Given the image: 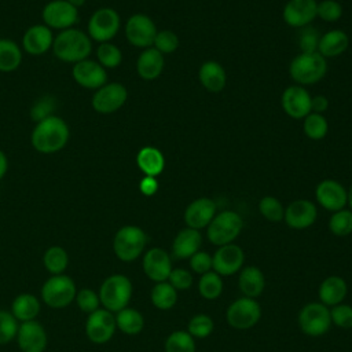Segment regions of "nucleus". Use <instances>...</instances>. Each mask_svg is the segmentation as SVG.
Listing matches in <instances>:
<instances>
[{"mask_svg": "<svg viewBox=\"0 0 352 352\" xmlns=\"http://www.w3.org/2000/svg\"><path fill=\"white\" fill-rule=\"evenodd\" d=\"M41 18L45 26L51 30H65L73 28L78 21V8L67 3L66 0L48 1L41 12Z\"/></svg>", "mask_w": 352, "mask_h": 352, "instance_id": "nucleus-8", "label": "nucleus"}, {"mask_svg": "<svg viewBox=\"0 0 352 352\" xmlns=\"http://www.w3.org/2000/svg\"><path fill=\"white\" fill-rule=\"evenodd\" d=\"M154 48L158 50L162 55L175 52L179 47V37L172 30H161L157 32L154 38Z\"/></svg>", "mask_w": 352, "mask_h": 352, "instance_id": "nucleus-43", "label": "nucleus"}, {"mask_svg": "<svg viewBox=\"0 0 352 352\" xmlns=\"http://www.w3.org/2000/svg\"><path fill=\"white\" fill-rule=\"evenodd\" d=\"M199 82L210 92H220L226 87V72L223 66L214 60H206L198 72Z\"/></svg>", "mask_w": 352, "mask_h": 352, "instance_id": "nucleus-26", "label": "nucleus"}, {"mask_svg": "<svg viewBox=\"0 0 352 352\" xmlns=\"http://www.w3.org/2000/svg\"><path fill=\"white\" fill-rule=\"evenodd\" d=\"M51 50L59 60L74 65L89 56L92 52V40L88 33L76 28H69L60 30L54 37Z\"/></svg>", "mask_w": 352, "mask_h": 352, "instance_id": "nucleus-2", "label": "nucleus"}, {"mask_svg": "<svg viewBox=\"0 0 352 352\" xmlns=\"http://www.w3.org/2000/svg\"><path fill=\"white\" fill-rule=\"evenodd\" d=\"M283 217L289 227L302 230L316 220V206L308 199H297L286 208Z\"/></svg>", "mask_w": 352, "mask_h": 352, "instance_id": "nucleus-22", "label": "nucleus"}, {"mask_svg": "<svg viewBox=\"0 0 352 352\" xmlns=\"http://www.w3.org/2000/svg\"><path fill=\"white\" fill-rule=\"evenodd\" d=\"M329 227L334 235H349L352 232V212L344 209L334 212L329 221Z\"/></svg>", "mask_w": 352, "mask_h": 352, "instance_id": "nucleus-41", "label": "nucleus"}, {"mask_svg": "<svg viewBox=\"0 0 352 352\" xmlns=\"http://www.w3.org/2000/svg\"><path fill=\"white\" fill-rule=\"evenodd\" d=\"M316 15L326 22H336L342 15V7L336 0H323L316 7Z\"/></svg>", "mask_w": 352, "mask_h": 352, "instance_id": "nucleus-45", "label": "nucleus"}, {"mask_svg": "<svg viewBox=\"0 0 352 352\" xmlns=\"http://www.w3.org/2000/svg\"><path fill=\"white\" fill-rule=\"evenodd\" d=\"M40 311L38 300L32 294H19L12 302V315L22 322L33 320Z\"/></svg>", "mask_w": 352, "mask_h": 352, "instance_id": "nucleus-33", "label": "nucleus"}, {"mask_svg": "<svg viewBox=\"0 0 352 352\" xmlns=\"http://www.w3.org/2000/svg\"><path fill=\"white\" fill-rule=\"evenodd\" d=\"M213 330V320L208 315H197L188 323V333L195 337H206Z\"/></svg>", "mask_w": 352, "mask_h": 352, "instance_id": "nucleus-47", "label": "nucleus"}, {"mask_svg": "<svg viewBox=\"0 0 352 352\" xmlns=\"http://www.w3.org/2000/svg\"><path fill=\"white\" fill-rule=\"evenodd\" d=\"M146 241L147 236L142 228L136 226H125L120 228L114 236V253L122 261H132L140 256L146 246Z\"/></svg>", "mask_w": 352, "mask_h": 352, "instance_id": "nucleus-5", "label": "nucleus"}, {"mask_svg": "<svg viewBox=\"0 0 352 352\" xmlns=\"http://www.w3.org/2000/svg\"><path fill=\"white\" fill-rule=\"evenodd\" d=\"M70 138L66 121L55 114L36 122L30 135L33 148L41 154H54L65 148Z\"/></svg>", "mask_w": 352, "mask_h": 352, "instance_id": "nucleus-1", "label": "nucleus"}, {"mask_svg": "<svg viewBox=\"0 0 352 352\" xmlns=\"http://www.w3.org/2000/svg\"><path fill=\"white\" fill-rule=\"evenodd\" d=\"M198 289L202 297L206 300H214L221 294L223 290L221 278L216 272H205L199 279Z\"/></svg>", "mask_w": 352, "mask_h": 352, "instance_id": "nucleus-38", "label": "nucleus"}, {"mask_svg": "<svg viewBox=\"0 0 352 352\" xmlns=\"http://www.w3.org/2000/svg\"><path fill=\"white\" fill-rule=\"evenodd\" d=\"M243 264V252L239 246L223 245L212 257V267L219 275H232Z\"/></svg>", "mask_w": 352, "mask_h": 352, "instance_id": "nucleus-20", "label": "nucleus"}, {"mask_svg": "<svg viewBox=\"0 0 352 352\" xmlns=\"http://www.w3.org/2000/svg\"><path fill=\"white\" fill-rule=\"evenodd\" d=\"M168 278L170 280V285L175 289H180V290L188 289L191 286V283H192V275L188 271L183 270V268L172 270Z\"/></svg>", "mask_w": 352, "mask_h": 352, "instance_id": "nucleus-51", "label": "nucleus"}, {"mask_svg": "<svg viewBox=\"0 0 352 352\" xmlns=\"http://www.w3.org/2000/svg\"><path fill=\"white\" fill-rule=\"evenodd\" d=\"M41 297L47 305L52 308H63L76 297L74 282L66 275H55L44 283Z\"/></svg>", "mask_w": 352, "mask_h": 352, "instance_id": "nucleus-9", "label": "nucleus"}, {"mask_svg": "<svg viewBox=\"0 0 352 352\" xmlns=\"http://www.w3.org/2000/svg\"><path fill=\"white\" fill-rule=\"evenodd\" d=\"M242 227V217L236 212L224 210L208 224V238L213 245H228L239 235Z\"/></svg>", "mask_w": 352, "mask_h": 352, "instance_id": "nucleus-4", "label": "nucleus"}, {"mask_svg": "<svg viewBox=\"0 0 352 352\" xmlns=\"http://www.w3.org/2000/svg\"><path fill=\"white\" fill-rule=\"evenodd\" d=\"M348 287L342 278L329 276L319 287V297L324 305H337L346 296Z\"/></svg>", "mask_w": 352, "mask_h": 352, "instance_id": "nucleus-30", "label": "nucleus"}, {"mask_svg": "<svg viewBox=\"0 0 352 352\" xmlns=\"http://www.w3.org/2000/svg\"><path fill=\"white\" fill-rule=\"evenodd\" d=\"M316 199L324 209L337 212L348 202V192L338 182L326 179L316 187Z\"/></svg>", "mask_w": 352, "mask_h": 352, "instance_id": "nucleus-19", "label": "nucleus"}, {"mask_svg": "<svg viewBox=\"0 0 352 352\" xmlns=\"http://www.w3.org/2000/svg\"><path fill=\"white\" fill-rule=\"evenodd\" d=\"M190 265L197 274L209 272L212 268V257L206 252H197L191 256Z\"/></svg>", "mask_w": 352, "mask_h": 352, "instance_id": "nucleus-52", "label": "nucleus"}, {"mask_svg": "<svg viewBox=\"0 0 352 352\" xmlns=\"http://www.w3.org/2000/svg\"><path fill=\"white\" fill-rule=\"evenodd\" d=\"M349 44V38L345 32L342 30H330L320 36L318 52L323 58H333L341 55Z\"/></svg>", "mask_w": 352, "mask_h": 352, "instance_id": "nucleus-29", "label": "nucleus"}, {"mask_svg": "<svg viewBox=\"0 0 352 352\" xmlns=\"http://www.w3.org/2000/svg\"><path fill=\"white\" fill-rule=\"evenodd\" d=\"M139 190L144 195H153L158 190V182L153 176H144L139 183Z\"/></svg>", "mask_w": 352, "mask_h": 352, "instance_id": "nucleus-53", "label": "nucleus"}, {"mask_svg": "<svg viewBox=\"0 0 352 352\" xmlns=\"http://www.w3.org/2000/svg\"><path fill=\"white\" fill-rule=\"evenodd\" d=\"M54 33L44 23H37L26 29L22 37V48L30 55H43L52 48Z\"/></svg>", "mask_w": 352, "mask_h": 352, "instance_id": "nucleus-17", "label": "nucleus"}, {"mask_svg": "<svg viewBox=\"0 0 352 352\" xmlns=\"http://www.w3.org/2000/svg\"><path fill=\"white\" fill-rule=\"evenodd\" d=\"M177 300L176 289L170 283L158 282L151 290V301L160 309H169Z\"/></svg>", "mask_w": 352, "mask_h": 352, "instance_id": "nucleus-35", "label": "nucleus"}, {"mask_svg": "<svg viewBox=\"0 0 352 352\" xmlns=\"http://www.w3.org/2000/svg\"><path fill=\"white\" fill-rule=\"evenodd\" d=\"M143 270L146 275L155 280V282H164L168 279L172 267H170V258L168 253L164 249L153 248L150 249L143 258Z\"/></svg>", "mask_w": 352, "mask_h": 352, "instance_id": "nucleus-24", "label": "nucleus"}, {"mask_svg": "<svg viewBox=\"0 0 352 352\" xmlns=\"http://www.w3.org/2000/svg\"><path fill=\"white\" fill-rule=\"evenodd\" d=\"M329 107V100L326 96L323 95H316L311 99V110L312 113H319L322 114L324 110H327Z\"/></svg>", "mask_w": 352, "mask_h": 352, "instance_id": "nucleus-54", "label": "nucleus"}, {"mask_svg": "<svg viewBox=\"0 0 352 352\" xmlns=\"http://www.w3.org/2000/svg\"><path fill=\"white\" fill-rule=\"evenodd\" d=\"M327 70L326 58L316 52H301L297 55L290 66V77L300 85H311L320 81Z\"/></svg>", "mask_w": 352, "mask_h": 352, "instance_id": "nucleus-3", "label": "nucleus"}, {"mask_svg": "<svg viewBox=\"0 0 352 352\" xmlns=\"http://www.w3.org/2000/svg\"><path fill=\"white\" fill-rule=\"evenodd\" d=\"M67 3H70L72 6H74L76 8H78V7H81V6H84L85 4V1L87 0H66Z\"/></svg>", "mask_w": 352, "mask_h": 352, "instance_id": "nucleus-56", "label": "nucleus"}, {"mask_svg": "<svg viewBox=\"0 0 352 352\" xmlns=\"http://www.w3.org/2000/svg\"><path fill=\"white\" fill-rule=\"evenodd\" d=\"M18 345L22 352H44L47 334L43 326L34 320L23 322L18 329Z\"/></svg>", "mask_w": 352, "mask_h": 352, "instance_id": "nucleus-21", "label": "nucleus"}, {"mask_svg": "<svg viewBox=\"0 0 352 352\" xmlns=\"http://www.w3.org/2000/svg\"><path fill=\"white\" fill-rule=\"evenodd\" d=\"M214 213L216 204L210 198H198L187 206L184 212V220L190 228L199 230L212 221Z\"/></svg>", "mask_w": 352, "mask_h": 352, "instance_id": "nucleus-23", "label": "nucleus"}, {"mask_svg": "<svg viewBox=\"0 0 352 352\" xmlns=\"http://www.w3.org/2000/svg\"><path fill=\"white\" fill-rule=\"evenodd\" d=\"M315 0H289L283 8V19L289 26H308L316 16Z\"/></svg>", "mask_w": 352, "mask_h": 352, "instance_id": "nucleus-18", "label": "nucleus"}, {"mask_svg": "<svg viewBox=\"0 0 352 352\" xmlns=\"http://www.w3.org/2000/svg\"><path fill=\"white\" fill-rule=\"evenodd\" d=\"M22 63V50L21 47L10 40L0 38V72L11 73L16 70Z\"/></svg>", "mask_w": 352, "mask_h": 352, "instance_id": "nucleus-31", "label": "nucleus"}, {"mask_svg": "<svg viewBox=\"0 0 352 352\" xmlns=\"http://www.w3.org/2000/svg\"><path fill=\"white\" fill-rule=\"evenodd\" d=\"M331 322L338 327L351 329L352 327V307L351 305H334L330 311Z\"/></svg>", "mask_w": 352, "mask_h": 352, "instance_id": "nucleus-48", "label": "nucleus"}, {"mask_svg": "<svg viewBox=\"0 0 352 352\" xmlns=\"http://www.w3.org/2000/svg\"><path fill=\"white\" fill-rule=\"evenodd\" d=\"M116 324L120 327L121 331L126 334H138L142 331L144 320L140 312L132 308H124L118 311Z\"/></svg>", "mask_w": 352, "mask_h": 352, "instance_id": "nucleus-34", "label": "nucleus"}, {"mask_svg": "<svg viewBox=\"0 0 352 352\" xmlns=\"http://www.w3.org/2000/svg\"><path fill=\"white\" fill-rule=\"evenodd\" d=\"M73 80L82 88L87 89H98L107 82V72L98 62L89 58L80 60L73 65L72 69Z\"/></svg>", "mask_w": 352, "mask_h": 352, "instance_id": "nucleus-14", "label": "nucleus"}, {"mask_svg": "<svg viewBox=\"0 0 352 352\" xmlns=\"http://www.w3.org/2000/svg\"><path fill=\"white\" fill-rule=\"evenodd\" d=\"M298 323L301 330L309 336H320L324 334L331 323L330 311L324 307V304L311 302L305 305L298 316Z\"/></svg>", "mask_w": 352, "mask_h": 352, "instance_id": "nucleus-12", "label": "nucleus"}, {"mask_svg": "<svg viewBox=\"0 0 352 352\" xmlns=\"http://www.w3.org/2000/svg\"><path fill=\"white\" fill-rule=\"evenodd\" d=\"M136 164L144 176H158L165 166V160L162 153L151 146L142 147L136 155Z\"/></svg>", "mask_w": 352, "mask_h": 352, "instance_id": "nucleus-28", "label": "nucleus"}, {"mask_svg": "<svg viewBox=\"0 0 352 352\" xmlns=\"http://www.w3.org/2000/svg\"><path fill=\"white\" fill-rule=\"evenodd\" d=\"M201 242H202V236L199 231L188 227L179 231V234L173 241L172 249L177 258H187L198 252Z\"/></svg>", "mask_w": 352, "mask_h": 352, "instance_id": "nucleus-27", "label": "nucleus"}, {"mask_svg": "<svg viewBox=\"0 0 352 352\" xmlns=\"http://www.w3.org/2000/svg\"><path fill=\"white\" fill-rule=\"evenodd\" d=\"M67 253L59 246H52L44 253V265L52 274H60L67 267Z\"/></svg>", "mask_w": 352, "mask_h": 352, "instance_id": "nucleus-40", "label": "nucleus"}, {"mask_svg": "<svg viewBox=\"0 0 352 352\" xmlns=\"http://www.w3.org/2000/svg\"><path fill=\"white\" fill-rule=\"evenodd\" d=\"M263 272L256 267H246L239 275V289L246 297H257L264 289Z\"/></svg>", "mask_w": 352, "mask_h": 352, "instance_id": "nucleus-32", "label": "nucleus"}, {"mask_svg": "<svg viewBox=\"0 0 352 352\" xmlns=\"http://www.w3.org/2000/svg\"><path fill=\"white\" fill-rule=\"evenodd\" d=\"M311 99V95L302 85H292L282 94V107L292 118H305L312 111Z\"/></svg>", "mask_w": 352, "mask_h": 352, "instance_id": "nucleus-15", "label": "nucleus"}, {"mask_svg": "<svg viewBox=\"0 0 352 352\" xmlns=\"http://www.w3.org/2000/svg\"><path fill=\"white\" fill-rule=\"evenodd\" d=\"M87 336L95 344L107 342L116 330V319L107 309L94 311L87 320Z\"/></svg>", "mask_w": 352, "mask_h": 352, "instance_id": "nucleus-16", "label": "nucleus"}, {"mask_svg": "<svg viewBox=\"0 0 352 352\" xmlns=\"http://www.w3.org/2000/svg\"><path fill=\"white\" fill-rule=\"evenodd\" d=\"M164 69V55L155 50L154 47L144 48L138 60H136V72L143 80H155Z\"/></svg>", "mask_w": 352, "mask_h": 352, "instance_id": "nucleus-25", "label": "nucleus"}, {"mask_svg": "<svg viewBox=\"0 0 352 352\" xmlns=\"http://www.w3.org/2000/svg\"><path fill=\"white\" fill-rule=\"evenodd\" d=\"M7 170H8V160L4 151L0 148V180L6 176Z\"/></svg>", "mask_w": 352, "mask_h": 352, "instance_id": "nucleus-55", "label": "nucleus"}, {"mask_svg": "<svg viewBox=\"0 0 352 352\" xmlns=\"http://www.w3.org/2000/svg\"><path fill=\"white\" fill-rule=\"evenodd\" d=\"M166 352H195V344L190 333L186 331H173L166 342H165Z\"/></svg>", "mask_w": 352, "mask_h": 352, "instance_id": "nucleus-39", "label": "nucleus"}, {"mask_svg": "<svg viewBox=\"0 0 352 352\" xmlns=\"http://www.w3.org/2000/svg\"><path fill=\"white\" fill-rule=\"evenodd\" d=\"M77 302H78V307L84 312H91L92 314L94 311L98 309L99 297L96 296L95 292H92L89 289H82L77 294Z\"/></svg>", "mask_w": 352, "mask_h": 352, "instance_id": "nucleus-50", "label": "nucleus"}, {"mask_svg": "<svg viewBox=\"0 0 352 352\" xmlns=\"http://www.w3.org/2000/svg\"><path fill=\"white\" fill-rule=\"evenodd\" d=\"M261 316V309L258 302L250 297H243L234 301L227 309L228 323L239 330L249 329L254 326Z\"/></svg>", "mask_w": 352, "mask_h": 352, "instance_id": "nucleus-13", "label": "nucleus"}, {"mask_svg": "<svg viewBox=\"0 0 352 352\" xmlns=\"http://www.w3.org/2000/svg\"><path fill=\"white\" fill-rule=\"evenodd\" d=\"M348 204H349V206H351V212H352V187L349 188V191H348Z\"/></svg>", "mask_w": 352, "mask_h": 352, "instance_id": "nucleus-57", "label": "nucleus"}, {"mask_svg": "<svg viewBox=\"0 0 352 352\" xmlns=\"http://www.w3.org/2000/svg\"><path fill=\"white\" fill-rule=\"evenodd\" d=\"M52 110H54V100L50 96H45V98L38 99L33 104L32 111H30V117H32V120L38 122V121L52 116Z\"/></svg>", "mask_w": 352, "mask_h": 352, "instance_id": "nucleus-49", "label": "nucleus"}, {"mask_svg": "<svg viewBox=\"0 0 352 352\" xmlns=\"http://www.w3.org/2000/svg\"><path fill=\"white\" fill-rule=\"evenodd\" d=\"M329 124L327 120L319 113H309L304 118V132L312 140H320L327 135Z\"/></svg>", "mask_w": 352, "mask_h": 352, "instance_id": "nucleus-37", "label": "nucleus"}, {"mask_svg": "<svg viewBox=\"0 0 352 352\" xmlns=\"http://www.w3.org/2000/svg\"><path fill=\"white\" fill-rule=\"evenodd\" d=\"M132 294L131 280L124 275H111L100 286L99 298L107 311H121Z\"/></svg>", "mask_w": 352, "mask_h": 352, "instance_id": "nucleus-6", "label": "nucleus"}, {"mask_svg": "<svg viewBox=\"0 0 352 352\" xmlns=\"http://www.w3.org/2000/svg\"><path fill=\"white\" fill-rule=\"evenodd\" d=\"M258 210L260 213L270 221H280L285 216V209L279 199L275 197H264L258 202Z\"/></svg>", "mask_w": 352, "mask_h": 352, "instance_id": "nucleus-42", "label": "nucleus"}, {"mask_svg": "<svg viewBox=\"0 0 352 352\" xmlns=\"http://www.w3.org/2000/svg\"><path fill=\"white\" fill-rule=\"evenodd\" d=\"M125 36L132 45L139 48H148L154 43L157 28L148 15L133 14L125 23Z\"/></svg>", "mask_w": 352, "mask_h": 352, "instance_id": "nucleus-11", "label": "nucleus"}, {"mask_svg": "<svg viewBox=\"0 0 352 352\" xmlns=\"http://www.w3.org/2000/svg\"><path fill=\"white\" fill-rule=\"evenodd\" d=\"M18 333L15 316L7 311H0V344H7Z\"/></svg>", "mask_w": 352, "mask_h": 352, "instance_id": "nucleus-46", "label": "nucleus"}, {"mask_svg": "<svg viewBox=\"0 0 352 352\" xmlns=\"http://www.w3.org/2000/svg\"><path fill=\"white\" fill-rule=\"evenodd\" d=\"M121 19L116 10L102 7L96 10L88 21V36L91 40L100 43L110 41L120 30Z\"/></svg>", "mask_w": 352, "mask_h": 352, "instance_id": "nucleus-7", "label": "nucleus"}, {"mask_svg": "<svg viewBox=\"0 0 352 352\" xmlns=\"http://www.w3.org/2000/svg\"><path fill=\"white\" fill-rule=\"evenodd\" d=\"M128 98L126 88L120 82H106L95 91L91 99L92 109L99 114H110L121 109Z\"/></svg>", "mask_w": 352, "mask_h": 352, "instance_id": "nucleus-10", "label": "nucleus"}, {"mask_svg": "<svg viewBox=\"0 0 352 352\" xmlns=\"http://www.w3.org/2000/svg\"><path fill=\"white\" fill-rule=\"evenodd\" d=\"M320 36L316 29L311 26L301 28L298 33V47L301 52H316Z\"/></svg>", "mask_w": 352, "mask_h": 352, "instance_id": "nucleus-44", "label": "nucleus"}, {"mask_svg": "<svg viewBox=\"0 0 352 352\" xmlns=\"http://www.w3.org/2000/svg\"><path fill=\"white\" fill-rule=\"evenodd\" d=\"M96 58L104 69H114L121 63L122 52L116 44L110 41L100 43L96 48Z\"/></svg>", "mask_w": 352, "mask_h": 352, "instance_id": "nucleus-36", "label": "nucleus"}]
</instances>
